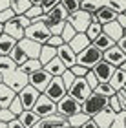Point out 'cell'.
Listing matches in <instances>:
<instances>
[{
    "mask_svg": "<svg viewBox=\"0 0 126 128\" xmlns=\"http://www.w3.org/2000/svg\"><path fill=\"white\" fill-rule=\"evenodd\" d=\"M119 46H121V48H123V51H124V53H126V35H124V37L121 38V40H119V42H117Z\"/></svg>",
    "mask_w": 126,
    "mask_h": 128,
    "instance_id": "obj_55",
    "label": "cell"
},
{
    "mask_svg": "<svg viewBox=\"0 0 126 128\" xmlns=\"http://www.w3.org/2000/svg\"><path fill=\"white\" fill-rule=\"evenodd\" d=\"M82 112V102L77 101L75 97H71L70 94H68L66 97H62L59 102H57V114L64 115V117H73L75 114Z\"/></svg>",
    "mask_w": 126,
    "mask_h": 128,
    "instance_id": "obj_4",
    "label": "cell"
},
{
    "mask_svg": "<svg viewBox=\"0 0 126 128\" xmlns=\"http://www.w3.org/2000/svg\"><path fill=\"white\" fill-rule=\"evenodd\" d=\"M18 68H20L24 73L29 75V73H33V72H37V70L44 68V64H42L40 60H38V59H27V60H26L24 64H22V66H18Z\"/></svg>",
    "mask_w": 126,
    "mask_h": 128,
    "instance_id": "obj_32",
    "label": "cell"
},
{
    "mask_svg": "<svg viewBox=\"0 0 126 128\" xmlns=\"http://www.w3.org/2000/svg\"><path fill=\"white\" fill-rule=\"evenodd\" d=\"M117 20H119V24H121V26L124 28V30H126V13H119Z\"/></svg>",
    "mask_w": 126,
    "mask_h": 128,
    "instance_id": "obj_53",
    "label": "cell"
},
{
    "mask_svg": "<svg viewBox=\"0 0 126 128\" xmlns=\"http://www.w3.org/2000/svg\"><path fill=\"white\" fill-rule=\"evenodd\" d=\"M40 95H42V92H38L35 86H31V84H27L22 92H18V97H20V101H22L26 110H33V106L37 104Z\"/></svg>",
    "mask_w": 126,
    "mask_h": 128,
    "instance_id": "obj_11",
    "label": "cell"
},
{
    "mask_svg": "<svg viewBox=\"0 0 126 128\" xmlns=\"http://www.w3.org/2000/svg\"><path fill=\"white\" fill-rule=\"evenodd\" d=\"M73 73H75V77H86V73L90 72V68H86V66H82V64H75V66H71L70 68Z\"/></svg>",
    "mask_w": 126,
    "mask_h": 128,
    "instance_id": "obj_44",
    "label": "cell"
},
{
    "mask_svg": "<svg viewBox=\"0 0 126 128\" xmlns=\"http://www.w3.org/2000/svg\"><path fill=\"white\" fill-rule=\"evenodd\" d=\"M91 86L88 84V80H86V77H77L75 79V82H73L71 86H70V90H68V94H70L71 97H75L77 101H84L86 97H88L90 94H91Z\"/></svg>",
    "mask_w": 126,
    "mask_h": 128,
    "instance_id": "obj_9",
    "label": "cell"
},
{
    "mask_svg": "<svg viewBox=\"0 0 126 128\" xmlns=\"http://www.w3.org/2000/svg\"><path fill=\"white\" fill-rule=\"evenodd\" d=\"M104 60L112 62L113 66H117V68H121L123 64L126 62V53L123 51V48L119 44H115V46H112L110 50L104 51Z\"/></svg>",
    "mask_w": 126,
    "mask_h": 128,
    "instance_id": "obj_14",
    "label": "cell"
},
{
    "mask_svg": "<svg viewBox=\"0 0 126 128\" xmlns=\"http://www.w3.org/2000/svg\"><path fill=\"white\" fill-rule=\"evenodd\" d=\"M77 33H79V31L75 30V28H73V26L70 24V22H66V28H64V31H62L60 37L64 38V42H66V44H70L71 40L75 38V35H77Z\"/></svg>",
    "mask_w": 126,
    "mask_h": 128,
    "instance_id": "obj_35",
    "label": "cell"
},
{
    "mask_svg": "<svg viewBox=\"0 0 126 128\" xmlns=\"http://www.w3.org/2000/svg\"><path fill=\"white\" fill-rule=\"evenodd\" d=\"M18 44L22 46V50L27 53L29 59H38V57H40L42 44H38V42H35V40H31V38H26V37L22 40H18Z\"/></svg>",
    "mask_w": 126,
    "mask_h": 128,
    "instance_id": "obj_16",
    "label": "cell"
},
{
    "mask_svg": "<svg viewBox=\"0 0 126 128\" xmlns=\"http://www.w3.org/2000/svg\"><path fill=\"white\" fill-rule=\"evenodd\" d=\"M51 80H53V75H51L46 68H40V70H37V72L29 73V84L35 86V88L38 92H42V94L48 90V86H49Z\"/></svg>",
    "mask_w": 126,
    "mask_h": 128,
    "instance_id": "obj_7",
    "label": "cell"
},
{
    "mask_svg": "<svg viewBox=\"0 0 126 128\" xmlns=\"http://www.w3.org/2000/svg\"><path fill=\"white\" fill-rule=\"evenodd\" d=\"M104 33L110 35V37L115 40V42H119L124 35H126V30L119 24V20H113V22H108V24H104Z\"/></svg>",
    "mask_w": 126,
    "mask_h": 128,
    "instance_id": "obj_19",
    "label": "cell"
},
{
    "mask_svg": "<svg viewBox=\"0 0 126 128\" xmlns=\"http://www.w3.org/2000/svg\"><path fill=\"white\" fill-rule=\"evenodd\" d=\"M106 128H110V126H106Z\"/></svg>",
    "mask_w": 126,
    "mask_h": 128,
    "instance_id": "obj_62",
    "label": "cell"
},
{
    "mask_svg": "<svg viewBox=\"0 0 126 128\" xmlns=\"http://www.w3.org/2000/svg\"><path fill=\"white\" fill-rule=\"evenodd\" d=\"M108 6H110L112 9H115L117 13H124V8H123V4H121V2H115V0H110V2H108Z\"/></svg>",
    "mask_w": 126,
    "mask_h": 128,
    "instance_id": "obj_49",
    "label": "cell"
},
{
    "mask_svg": "<svg viewBox=\"0 0 126 128\" xmlns=\"http://www.w3.org/2000/svg\"><path fill=\"white\" fill-rule=\"evenodd\" d=\"M102 31H104V24H102V22H99V20H97V16L93 15V20H91L90 28L86 30V35H88V37L91 38V42H93V40L99 37Z\"/></svg>",
    "mask_w": 126,
    "mask_h": 128,
    "instance_id": "obj_30",
    "label": "cell"
},
{
    "mask_svg": "<svg viewBox=\"0 0 126 128\" xmlns=\"http://www.w3.org/2000/svg\"><path fill=\"white\" fill-rule=\"evenodd\" d=\"M79 128H101V126L97 124V121H95L93 117H90V119L86 121V123H84L82 126H79Z\"/></svg>",
    "mask_w": 126,
    "mask_h": 128,
    "instance_id": "obj_50",
    "label": "cell"
},
{
    "mask_svg": "<svg viewBox=\"0 0 126 128\" xmlns=\"http://www.w3.org/2000/svg\"><path fill=\"white\" fill-rule=\"evenodd\" d=\"M60 2L66 6V9L70 11V13H75V11L81 9V2L82 0H60Z\"/></svg>",
    "mask_w": 126,
    "mask_h": 128,
    "instance_id": "obj_39",
    "label": "cell"
},
{
    "mask_svg": "<svg viewBox=\"0 0 126 128\" xmlns=\"http://www.w3.org/2000/svg\"><path fill=\"white\" fill-rule=\"evenodd\" d=\"M33 110H35V112L44 119V117H48V115L57 114V102H55V101H51V99L46 95V94H42L40 97H38L37 104L33 106Z\"/></svg>",
    "mask_w": 126,
    "mask_h": 128,
    "instance_id": "obj_10",
    "label": "cell"
},
{
    "mask_svg": "<svg viewBox=\"0 0 126 128\" xmlns=\"http://www.w3.org/2000/svg\"><path fill=\"white\" fill-rule=\"evenodd\" d=\"M90 44H93V42H91V38H90L86 33H77V35H75V38H73L71 42H70V46L73 48V51H75L77 55L81 53L82 50H86Z\"/></svg>",
    "mask_w": 126,
    "mask_h": 128,
    "instance_id": "obj_23",
    "label": "cell"
},
{
    "mask_svg": "<svg viewBox=\"0 0 126 128\" xmlns=\"http://www.w3.org/2000/svg\"><path fill=\"white\" fill-rule=\"evenodd\" d=\"M33 6L35 4H33L31 0H11V9H13L16 15H26Z\"/></svg>",
    "mask_w": 126,
    "mask_h": 128,
    "instance_id": "obj_29",
    "label": "cell"
},
{
    "mask_svg": "<svg viewBox=\"0 0 126 128\" xmlns=\"http://www.w3.org/2000/svg\"><path fill=\"white\" fill-rule=\"evenodd\" d=\"M66 22H68V20H62V22H57V24H51V26H49L51 35H62V31H64V28H66Z\"/></svg>",
    "mask_w": 126,
    "mask_h": 128,
    "instance_id": "obj_46",
    "label": "cell"
},
{
    "mask_svg": "<svg viewBox=\"0 0 126 128\" xmlns=\"http://www.w3.org/2000/svg\"><path fill=\"white\" fill-rule=\"evenodd\" d=\"M44 94L48 95L51 101L59 102L62 97L68 95V86H66V82H64V79H62V77H53V80L49 82L48 90H46Z\"/></svg>",
    "mask_w": 126,
    "mask_h": 128,
    "instance_id": "obj_8",
    "label": "cell"
},
{
    "mask_svg": "<svg viewBox=\"0 0 126 128\" xmlns=\"http://www.w3.org/2000/svg\"><path fill=\"white\" fill-rule=\"evenodd\" d=\"M44 68L48 70V72H49L51 75H53V77H62V75H64V73L68 72V70H70L64 62H62V60L59 59V57H55L53 60H49Z\"/></svg>",
    "mask_w": 126,
    "mask_h": 128,
    "instance_id": "obj_20",
    "label": "cell"
},
{
    "mask_svg": "<svg viewBox=\"0 0 126 128\" xmlns=\"http://www.w3.org/2000/svg\"><path fill=\"white\" fill-rule=\"evenodd\" d=\"M95 16H97V20H99V22H102V24H108V22L117 20L119 13H117L115 9H112L108 4H104V6H99V9H97Z\"/></svg>",
    "mask_w": 126,
    "mask_h": 128,
    "instance_id": "obj_17",
    "label": "cell"
},
{
    "mask_svg": "<svg viewBox=\"0 0 126 128\" xmlns=\"http://www.w3.org/2000/svg\"><path fill=\"white\" fill-rule=\"evenodd\" d=\"M0 128H7V123H4V121H0Z\"/></svg>",
    "mask_w": 126,
    "mask_h": 128,
    "instance_id": "obj_57",
    "label": "cell"
},
{
    "mask_svg": "<svg viewBox=\"0 0 126 128\" xmlns=\"http://www.w3.org/2000/svg\"><path fill=\"white\" fill-rule=\"evenodd\" d=\"M110 106V97L99 94V92H91L82 101V112L88 114L90 117H95L97 114L104 112V110Z\"/></svg>",
    "mask_w": 126,
    "mask_h": 128,
    "instance_id": "obj_1",
    "label": "cell"
},
{
    "mask_svg": "<svg viewBox=\"0 0 126 128\" xmlns=\"http://www.w3.org/2000/svg\"><path fill=\"white\" fill-rule=\"evenodd\" d=\"M115 117H117V112H113V110L108 106L104 112H101V114H97L95 115V121H97V124H99L101 128H106V126H112V123L115 121Z\"/></svg>",
    "mask_w": 126,
    "mask_h": 128,
    "instance_id": "obj_21",
    "label": "cell"
},
{
    "mask_svg": "<svg viewBox=\"0 0 126 128\" xmlns=\"http://www.w3.org/2000/svg\"><path fill=\"white\" fill-rule=\"evenodd\" d=\"M117 115H119V114H117ZM110 128H126V117H124L123 121H119V117H115V121L112 123Z\"/></svg>",
    "mask_w": 126,
    "mask_h": 128,
    "instance_id": "obj_52",
    "label": "cell"
},
{
    "mask_svg": "<svg viewBox=\"0 0 126 128\" xmlns=\"http://www.w3.org/2000/svg\"><path fill=\"white\" fill-rule=\"evenodd\" d=\"M59 2H60V0H42V4H40V6H42L44 13H49V11L53 9V8H55V6L59 4Z\"/></svg>",
    "mask_w": 126,
    "mask_h": 128,
    "instance_id": "obj_47",
    "label": "cell"
},
{
    "mask_svg": "<svg viewBox=\"0 0 126 128\" xmlns=\"http://www.w3.org/2000/svg\"><path fill=\"white\" fill-rule=\"evenodd\" d=\"M110 82L113 84V88L117 92H121L123 88H126V72L123 68H117L115 73H113V77L110 79Z\"/></svg>",
    "mask_w": 126,
    "mask_h": 128,
    "instance_id": "obj_26",
    "label": "cell"
},
{
    "mask_svg": "<svg viewBox=\"0 0 126 128\" xmlns=\"http://www.w3.org/2000/svg\"><path fill=\"white\" fill-rule=\"evenodd\" d=\"M102 59H104V51H101L95 44H90L86 50H82L81 53L77 55V62L86 66V68H90V70L93 68L95 64H99Z\"/></svg>",
    "mask_w": 126,
    "mask_h": 128,
    "instance_id": "obj_3",
    "label": "cell"
},
{
    "mask_svg": "<svg viewBox=\"0 0 126 128\" xmlns=\"http://www.w3.org/2000/svg\"><path fill=\"white\" fill-rule=\"evenodd\" d=\"M70 128H79V126H70Z\"/></svg>",
    "mask_w": 126,
    "mask_h": 128,
    "instance_id": "obj_60",
    "label": "cell"
},
{
    "mask_svg": "<svg viewBox=\"0 0 126 128\" xmlns=\"http://www.w3.org/2000/svg\"><path fill=\"white\" fill-rule=\"evenodd\" d=\"M86 80H88V84L91 86V90H95L97 86H99V82H101V80H99V77L95 75V72H93V70H90V72L86 73Z\"/></svg>",
    "mask_w": 126,
    "mask_h": 128,
    "instance_id": "obj_43",
    "label": "cell"
},
{
    "mask_svg": "<svg viewBox=\"0 0 126 128\" xmlns=\"http://www.w3.org/2000/svg\"><path fill=\"white\" fill-rule=\"evenodd\" d=\"M26 38H31L38 44H48L51 38V30L44 20H33V24L26 30Z\"/></svg>",
    "mask_w": 126,
    "mask_h": 128,
    "instance_id": "obj_2",
    "label": "cell"
},
{
    "mask_svg": "<svg viewBox=\"0 0 126 128\" xmlns=\"http://www.w3.org/2000/svg\"><path fill=\"white\" fill-rule=\"evenodd\" d=\"M110 108L113 110V112H117V114L123 112V104H121V101H119V95L117 94L110 97Z\"/></svg>",
    "mask_w": 126,
    "mask_h": 128,
    "instance_id": "obj_45",
    "label": "cell"
},
{
    "mask_svg": "<svg viewBox=\"0 0 126 128\" xmlns=\"http://www.w3.org/2000/svg\"><path fill=\"white\" fill-rule=\"evenodd\" d=\"M0 108H2V106H0Z\"/></svg>",
    "mask_w": 126,
    "mask_h": 128,
    "instance_id": "obj_63",
    "label": "cell"
},
{
    "mask_svg": "<svg viewBox=\"0 0 126 128\" xmlns=\"http://www.w3.org/2000/svg\"><path fill=\"white\" fill-rule=\"evenodd\" d=\"M4 26H5V24H2V22H0V35L4 33Z\"/></svg>",
    "mask_w": 126,
    "mask_h": 128,
    "instance_id": "obj_58",
    "label": "cell"
},
{
    "mask_svg": "<svg viewBox=\"0 0 126 128\" xmlns=\"http://www.w3.org/2000/svg\"><path fill=\"white\" fill-rule=\"evenodd\" d=\"M57 57H59L68 68H71V66H75V64H77V53L73 51V48L70 44L59 46V48H57Z\"/></svg>",
    "mask_w": 126,
    "mask_h": 128,
    "instance_id": "obj_15",
    "label": "cell"
},
{
    "mask_svg": "<svg viewBox=\"0 0 126 128\" xmlns=\"http://www.w3.org/2000/svg\"><path fill=\"white\" fill-rule=\"evenodd\" d=\"M11 8V0H0V11Z\"/></svg>",
    "mask_w": 126,
    "mask_h": 128,
    "instance_id": "obj_54",
    "label": "cell"
},
{
    "mask_svg": "<svg viewBox=\"0 0 126 128\" xmlns=\"http://www.w3.org/2000/svg\"><path fill=\"white\" fill-rule=\"evenodd\" d=\"M9 57L16 62V66H22V64H24L27 59H29V57H27V53H26L24 50H22V46H20V44H16V46H15V50L11 51V55H9Z\"/></svg>",
    "mask_w": 126,
    "mask_h": 128,
    "instance_id": "obj_33",
    "label": "cell"
},
{
    "mask_svg": "<svg viewBox=\"0 0 126 128\" xmlns=\"http://www.w3.org/2000/svg\"><path fill=\"white\" fill-rule=\"evenodd\" d=\"M16 44H18V40L13 38L11 35H7V33L0 35V53L2 55H11V51L15 50Z\"/></svg>",
    "mask_w": 126,
    "mask_h": 128,
    "instance_id": "obj_24",
    "label": "cell"
},
{
    "mask_svg": "<svg viewBox=\"0 0 126 128\" xmlns=\"http://www.w3.org/2000/svg\"><path fill=\"white\" fill-rule=\"evenodd\" d=\"M40 119H42V117L35 112V110H24V112H22V115H20V121L24 123L26 128L37 126L38 123H40Z\"/></svg>",
    "mask_w": 126,
    "mask_h": 128,
    "instance_id": "obj_25",
    "label": "cell"
},
{
    "mask_svg": "<svg viewBox=\"0 0 126 128\" xmlns=\"http://www.w3.org/2000/svg\"><path fill=\"white\" fill-rule=\"evenodd\" d=\"M16 16V13L11 8H7V9H4V11H0V22H2V24H7L9 20H13Z\"/></svg>",
    "mask_w": 126,
    "mask_h": 128,
    "instance_id": "obj_40",
    "label": "cell"
},
{
    "mask_svg": "<svg viewBox=\"0 0 126 128\" xmlns=\"http://www.w3.org/2000/svg\"><path fill=\"white\" fill-rule=\"evenodd\" d=\"M9 110H11V112H13L15 115H16V117H20V115H22V112H24V104H22V101H20V97L18 95H16L15 99H13V102H11L9 104Z\"/></svg>",
    "mask_w": 126,
    "mask_h": 128,
    "instance_id": "obj_37",
    "label": "cell"
},
{
    "mask_svg": "<svg viewBox=\"0 0 126 128\" xmlns=\"http://www.w3.org/2000/svg\"><path fill=\"white\" fill-rule=\"evenodd\" d=\"M95 72V75L99 77V80L101 82H110V79L113 77V73H115V70H117V66H113L112 62H108V60H104L102 59L99 64H95L93 68H91Z\"/></svg>",
    "mask_w": 126,
    "mask_h": 128,
    "instance_id": "obj_13",
    "label": "cell"
},
{
    "mask_svg": "<svg viewBox=\"0 0 126 128\" xmlns=\"http://www.w3.org/2000/svg\"><path fill=\"white\" fill-rule=\"evenodd\" d=\"M4 82L7 86H11V88L18 94V92H22L27 84H29V75L24 73L20 68H16V70H13V72L4 75Z\"/></svg>",
    "mask_w": 126,
    "mask_h": 128,
    "instance_id": "obj_5",
    "label": "cell"
},
{
    "mask_svg": "<svg viewBox=\"0 0 126 128\" xmlns=\"http://www.w3.org/2000/svg\"><path fill=\"white\" fill-rule=\"evenodd\" d=\"M93 44H95V46H97V48H99L101 51H106V50H110L112 46H115L117 42H115V40H113V38L110 37V35H106L104 31H102V33L99 35V37H97V38L93 40Z\"/></svg>",
    "mask_w": 126,
    "mask_h": 128,
    "instance_id": "obj_27",
    "label": "cell"
},
{
    "mask_svg": "<svg viewBox=\"0 0 126 128\" xmlns=\"http://www.w3.org/2000/svg\"><path fill=\"white\" fill-rule=\"evenodd\" d=\"M48 44H51V46H55V48H59V46H62V44H66V42H64V38H62L60 35H51V38L48 40Z\"/></svg>",
    "mask_w": 126,
    "mask_h": 128,
    "instance_id": "obj_48",
    "label": "cell"
},
{
    "mask_svg": "<svg viewBox=\"0 0 126 128\" xmlns=\"http://www.w3.org/2000/svg\"><path fill=\"white\" fill-rule=\"evenodd\" d=\"M33 128H70V121L60 114H53V115H48V117L40 119V123Z\"/></svg>",
    "mask_w": 126,
    "mask_h": 128,
    "instance_id": "obj_12",
    "label": "cell"
},
{
    "mask_svg": "<svg viewBox=\"0 0 126 128\" xmlns=\"http://www.w3.org/2000/svg\"><path fill=\"white\" fill-rule=\"evenodd\" d=\"M16 68H18L16 62L11 59L9 55H2V57H0V73H2V75L13 72V70H16Z\"/></svg>",
    "mask_w": 126,
    "mask_h": 128,
    "instance_id": "obj_31",
    "label": "cell"
},
{
    "mask_svg": "<svg viewBox=\"0 0 126 128\" xmlns=\"http://www.w3.org/2000/svg\"><path fill=\"white\" fill-rule=\"evenodd\" d=\"M93 92H99V94L106 95V97H112V95H115V94H117V90L113 88V84H112V82H99V86H97Z\"/></svg>",
    "mask_w": 126,
    "mask_h": 128,
    "instance_id": "obj_34",
    "label": "cell"
},
{
    "mask_svg": "<svg viewBox=\"0 0 126 128\" xmlns=\"http://www.w3.org/2000/svg\"><path fill=\"white\" fill-rule=\"evenodd\" d=\"M16 95H18V94H16L11 86H7L4 80L0 82V106H2V108H9V104L13 102V99Z\"/></svg>",
    "mask_w": 126,
    "mask_h": 128,
    "instance_id": "obj_18",
    "label": "cell"
},
{
    "mask_svg": "<svg viewBox=\"0 0 126 128\" xmlns=\"http://www.w3.org/2000/svg\"><path fill=\"white\" fill-rule=\"evenodd\" d=\"M121 68H123V70H124V72H126V62H124V64H123V66H121Z\"/></svg>",
    "mask_w": 126,
    "mask_h": 128,
    "instance_id": "obj_59",
    "label": "cell"
},
{
    "mask_svg": "<svg viewBox=\"0 0 126 128\" xmlns=\"http://www.w3.org/2000/svg\"><path fill=\"white\" fill-rule=\"evenodd\" d=\"M13 119H16V115L11 112L9 108H0V121H4V123H11Z\"/></svg>",
    "mask_w": 126,
    "mask_h": 128,
    "instance_id": "obj_42",
    "label": "cell"
},
{
    "mask_svg": "<svg viewBox=\"0 0 126 128\" xmlns=\"http://www.w3.org/2000/svg\"><path fill=\"white\" fill-rule=\"evenodd\" d=\"M81 9L88 11V13H91V15H95L97 9H99V6H97L95 2H91V0H82V2H81Z\"/></svg>",
    "mask_w": 126,
    "mask_h": 128,
    "instance_id": "obj_41",
    "label": "cell"
},
{
    "mask_svg": "<svg viewBox=\"0 0 126 128\" xmlns=\"http://www.w3.org/2000/svg\"><path fill=\"white\" fill-rule=\"evenodd\" d=\"M7 128H26V126H24V123L20 121V117H16V119L11 121V123H7Z\"/></svg>",
    "mask_w": 126,
    "mask_h": 128,
    "instance_id": "obj_51",
    "label": "cell"
},
{
    "mask_svg": "<svg viewBox=\"0 0 126 128\" xmlns=\"http://www.w3.org/2000/svg\"><path fill=\"white\" fill-rule=\"evenodd\" d=\"M27 16H29V18L31 20H40L42 18V16L46 15L44 13V9H42V6H33V8L29 9V11H27V13H26Z\"/></svg>",
    "mask_w": 126,
    "mask_h": 128,
    "instance_id": "obj_38",
    "label": "cell"
},
{
    "mask_svg": "<svg viewBox=\"0 0 126 128\" xmlns=\"http://www.w3.org/2000/svg\"><path fill=\"white\" fill-rule=\"evenodd\" d=\"M91 20H93V15L88 13V11H84V9L70 13V16H68V22H70L79 33H86V30H88L90 24H91Z\"/></svg>",
    "mask_w": 126,
    "mask_h": 128,
    "instance_id": "obj_6",
    "label": "cell"
},
{
    "mask_svg": "<svg viewBox=\"0 0 126 128\" xmlns=\"http://www.w3.org/2000/svg\"><path fill=\"white\" fill-rule=\"evenodd\" d=\"M57 57V48L51 44H42V50H40V57H38V60H40L44 66L48 64L49 60H53Z\"/></svg>",
    "mask_w": 126,
    "mask_h": 128,
    "instance_id": "obj_28",
    "label": "cell"
},
{
    "mask_svg": "<svg viewBox=\"0 0 126 128\" xmlns=\"http://www.w3.org/2000/svg\"><path fill=\"white\" fill-rule=\"evenodd\" d=\"M90 119V115L88 114H84V112H79V114H75L73 117H70L68 121H70V126H82L86 121Z\"/></svg>",
    "mask_w": 126,
    "mask_h": 128,
    "instance_id": "obj_36",
    "label": "cell"
},
{
    "mask_svg": "<svg viewBox=\"0 0 126 128\" xmlns=\"http://www.w3.org/2000/svg\"><path fill=\"white\" fill-rule=\"evenodd\" d=\"M0 57H2V53H0Z\"/></svg>",
    "mask_w": 126,
    "mask_h": 128,
    "instance_id": "obj_61",
    "label": "cell"
},
{
    "mask_svg": "<svg viewBox=\"0 0 126 128\" xmlns=\"http://www.w3.org/2000/svg\"><path fill=\"white\" fill-rule=\"evenodd\" d=\"M31 2L35 4V6H40V4H42V0H31Z\"/></svg>",
    "mask_w": 126,
    "mask_h": 128,
    "instance_id": "obj_56",
    "label": "cell"
},
{
    "mask_svg": "<svg viewBox=\"0 0 126 128\" xmlns=\"http://www.w3.org/2000/svg\"><path fill=\"white\" fill-rule=\"evenodd\" d=\"M4 33L11 35V37L16 38V40H22V38L26 37V30H24V28H22V26H20L15 18H13V20H9L7 24L4 26Z\"/></svg>",
    "mask_w": 126,
    "mask_h": 128,
    "instance_id": "obj_22",
    "label": "cell"
}]
</instances>
